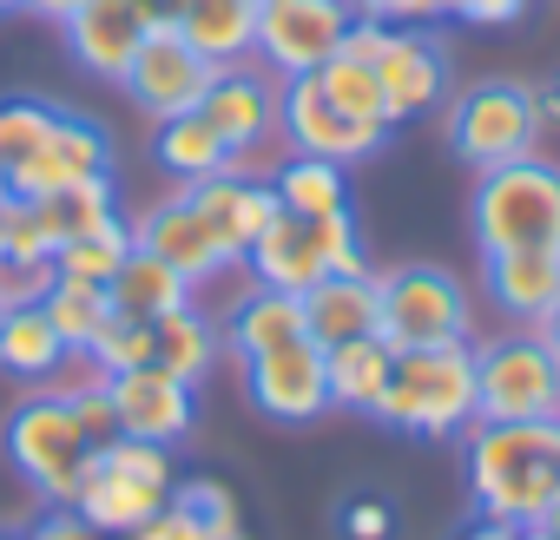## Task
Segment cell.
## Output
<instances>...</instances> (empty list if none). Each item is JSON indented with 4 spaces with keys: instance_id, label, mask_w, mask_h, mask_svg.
Returning a JSON list of instances; mask_svg holds the SVG:
<instances>
[{
    "instance_id": "ee69618b",
    "label": "cell",
    "mask_w": 560,
    "mask_h": 540,
    "mask_svg": "<svg viewBox=\"0 0 560 540\" xmlns=\"http://www.w3.org/2000/svg\"><path fill=\"white\" fill-rule=\"evenodd\" d=\"M132 540H211V533H205V527L191 520V507L165 501V507H159V514H152V520H145V527L132 533Z\"/></svg>"
},
{
    "instance_id": "5bb4252c",
    "label": "cell",
    "mask_w": 560,
    "mask_h": 540,
    "mask_svg": "<svg viewBox=\"0 0 560 540\" xmlns=\"http://www.w3.org/2000/svg\"><path fill=\"white\" fill-rule=\"evenodd\" d=\"M277 132L291 139V152H311V159H330V165H357V159H370V152L389 139L383 126L343 119V113L317 93L311 73H298V80L277 86Z\"/></svg>"
},
{
    "instance_id": "30bf717a",
    "label": "cell",
    "mask_w": 560,
    "mask_h": 540,
    "mask_svg": "<svg viewBox=\"0 0 560 540\" xmlns=\"http://www.w3.org/2000/svg\"><path fill=\"white\" fill-rule=\"evenodd\" d=\"M218 80V67L172 27V21H159L145 40H139V54L126 60V73H119V86H126V99L145 113V119H172V113H198V99H205V86Z\"/></svg>"
},
{
    "instance_id": "d4e9b609",
    "label": "cell",
    "mask_w": 560,
    "mask_h": 540,
    "mask_svg": "<svg viewBox=\"0 0 560 540\" xmlns=\"http://www.w3.org/2000/svg\"><path fill=\"white\" fill-rule=\"evenodd\" d=\"M304 330L324 350L350 337H376V278H317L304 291Z\"/></svg>"
},
{
    "instance_id": "484cf974",
    "label": "cell",
    "mask_w": 560,
    "mask_h": 540,
    "mask_svg": "<svg viewBox=\"0 0 560 540\" xmlns=\"http://www.w3.org/2000/svg\"><path fill=\"white\" fill-rule=\"evenodd\" d=\"M389 369H396V350H389L383 337H350V343H330V350H324L330 409L376 415V409H383V389H389Z\"/></svg>"
},
{
    "instance_id": "ba28073f",
    "label": "cell",
    "mask_w": 560,
    "mask_h": 540,
    "mask_svg": "<svg viewBox=\"0 0 560 540\" xmlns=\"http://www.w3.org/2000/svg\"><path fill=\"white\" fill-rule=\"evenodd\" d=\"M448 145L462 165L475 172H494L508 159H527L540 145V113H534V93L514 86V80H481V86H462L448 99Z\"/></svg>"
},
{
    "instance_id": "7402d4cb",
    "label": "cell",
    "mask_w": 560,
    "mask_h": 540,
    "mask_svg": "<svg viewBox=\"0 0 560 540\" xmlns=\"http://www.w3.org/2000/svg\"><path fill=\"white\" fill-rule=\"evenodd\" d=\"M488 297L514 324H540L560 304V250H494L488 257Z\"/></svg>"
},
{
    "instance_id": "1f68e13d",
    "label": "cell",
    "mask_w": 560,
    "mask_h": 540,
    "mask_svg": "<svg viewBox=\"0 0 560 540\" xmlns=\"http://www.w3.org/2000/svg\"><path fill=\"white\" fill-rule=\"evenodd\" d=\"M27 204H34V218H40V231H47L54 250H60L67 237H80V231L119 218V204H113V172H106V178H86V185H67V191H54V198H27Z\"/></svg>"
},
{
    "instance_id": "7a4b0ae2",
    "label": "cell",
    "mask_w": 560,
    "mask_h": 540,
    "mask_svg": "<svg viewBox=\"0 0 560 540\" xmlns=\"http://www.w3.org/2000/svg\"><path fill=\"white\" fill-rule=\"evenodd\" d=\"M376 422L396 435H416V442H455L475 422V350L468 343L396 350Z\"/></svg>"
},
{
    "instance_id": "f6af8a7d",
    "label": "cell",
    "mask_w": 560,
    "mask_h": 540,
    "mask_svg": "<svg viewBox=\"0 0 560 540\" xmlns=\"http://www.w3.org/2000/svg\"><path fill=\"white\" fill-rule=\"evenodd\" d=\"M73 415H80V429H86V442H93V448L119 435V422H113V402H106V389H86V396H73Z\"/></svg>"
},
{
    "instance_id": "8d00e7d4",
    "label": "cell",
    "mask_w": 560,
    "mask_h": 540,
    "mask_svg": "<svg viewBox=\"0 0 560 540\" xmlns=\"http://www.w3.org/2000/svg\"><path fill=\"white\" fill-rule=\"evenodd\" d=\"M93 363L106 369V376H119V369H139V363H152V324H132V317H106L100 330H93Z\"/></svg>"
},
{
    "instance_id": "d6986e66",
    "label": "cell",
    "mask_w": 560,
    "mask_h": 540,
    "mask_svg": "<svg viewBox=\"0 0 560 540\" xmlns=\"http://www.w3.org/2000/svg\"><path fill=\"white\" fill-rule=\"evenodd\" d=\"M185 198L198 204V218L218 231L224 257L244 263V250L264 237V224L277 218V198H270V178H250V172H218V178H198L185 185Z\"/></svg>"
},
{
    "instance_id": "b9f144b4",
    "label": "cell",
    "mask_w": 560,
    "mask_h": 540,
    "mask_svg": "<svg viewBox=\"0 0 560 540\" xmlns=\"http://www.w3.org/2000/svg\"><path fill=\"white\" fill-rule=\"evenodd\" d=\"M389 533H396L389 501L363 494V501H350V507H343V540H389Z\"/></svg>"
},
{
    "instance_id": "f5cc1de1",
    "label": "cell",
    "mask_w": 560,
    "mask_h": 540,
    "mask_svg": "<svg viewBox=\"0 0 560 540\" xmlns=\"http://www.w3.org/2000/svg\"><path fill=\"white\" fill-rule=\"evenodd\" d=\"M521 540H553V533L547 527H521Z\"/></svg>"
},
{
    "instance_id": "4316f807",
    "label": "cell",
    "mask_w": 560,
    "mask_h": 540,
    "mask_svg": "<svg viewBox=\"0 0 560 540\" xmlns=\"http://www.w3.org/2000/svg\"><path fill=\"white\" fill-rule=\"evenodd\" d=\"M106 297H113V310L119 317H132V324H159L165 310H185V304H198V291L178 278L172 263H159L152 250H139L132 244V257L119 263V278L106 284Z\"/></svg>"
},
{
    "instance_id": "7dc6e473",
    "label": "cell",
    "mask_w": 560,
    "mask_h": 540,
    "mask_svg": "<svg viewBox=\"0 0 560 540\" xmlns=\"http://www.w3.org/2000/svg\"><path fill=\"white\" fill-rule=\"evenodd\" d=\"M462 540H521V527H508V520H481V514H475V527H462Z\"/></svg>"
},
{
    "instance_id": "11a10c76",
    "label": "cell",
    "mask_w": 560,
    "mask_h": 540,
    "mask_svg": "<svg viewBox=\"0 0 560 540\" xmlns=\"http://www.w3.org/2000/svg\"><path fill=\"white\" fill-rule=\"evenodd\" d=\"M0 540H21V533H0Z\"/></svg>"
},
{
    "instance_id": "db71d44e",
    "label": "cell",
    "mask_w": 560,
    "mask_h": 540,
    "mask_svg": "<svg viewBox=\"0 0 560 540\" xmlns=\"http://www.w3.org/2000/svg\"><path fill=\"white\" fill-rule=\"evenodd\" d=\"M8 14H21V0H0V21H8Z\"/></svg>"
},
{
    "instance_id": "2e32d148",
    "label": "cell",
    "mask_w": 560,
    "mask_h": 540,
    "mask_svg": "<svg viewBox=\"0 0 560 540\" xmlns=\"http://www.w3.org/2000/svg\"><path fill=\"white\" fill-rule=\"evenodd\" d=\"M376 80H383V99H389V126H409V119H422L448 99L455 67H448V47L429 27H389Z\"/></svg>"
},
{
    "instance_id": "9a60e30c",
    "label": "cell",
    "mask_w": 560,
    "mask_h": 540,
    "mask_svg": "<svg viewBox=\"0 0 560 540\" xmlns=\"http://www.w3.org/2000/svg\"><path fill=\"white\" fill-rule=\"evenodd\" d=\"M132 244L152 250L159 263H172L191 291H205L211 278H231V270H237V263L224 257L218 231L198 218V204H191L185 191H172V198H159L145 218H132Z\"/></svg>"
},
{
    "instance_id": "52a82bcc",
    "label": "cell",
    "mask_w": 560,
    "mask_h": 540,
    "mask_svg": "<svg viewBox=\"0 0 560 540\" xmlns=\"http://www.w3.org/2000/svg\"><path fill=\"white\" fill-rule=\"evenodd\" d=\"M8 461L21 468V481H27L40 501L67 507L73 488H80V474H86V461H93V442H86L73 402H60V396H47V389L27 396V402L8 415Z\"/></svg>"
},
{
    "instance_id": "ab89813d",
    "label": "cell",
    "mask_w": 560,
    "mask_h": 540,
    "mask_svg": "<svg viewBox=\"0 0 560 540\" xmlns=\"http://www.w3.org/2000/svg\"><path fill=\"white\" fill-rule=\"evenodd\" d=\"M40 389H47V396H60V402H73V396H86V389H106V369L93 363V350H67Z\"/></svg>"
},
{
    "instance_id": "4fadbf2b",
    "label": "cell",
    "mask_w": 560,
    "mask_h": 540,
    "mask_svg": "<svg viewBox=\"0 0 560 540\" xmlns=\"http://www.w3.org/2000/svg\"><path fill=\"white\" fill-rule=\"evenodd\" d=\"M106 402H113L119 435H132V442L178 448L198 429V389L178 383V376H165L159 363H139V369L106 376Z\"/></svg>"
},
{
    "instance_id": "f1b7e54d",
    "label": "cell",
    "mask_w": 560,
    "mask_h": 540,
    "mask_svg": "<svg viewBox=\"0 0 560 540\" xmlns=\"http://www.w3.org/2000/svg\"><path fill=\"white\" fill-rule=\"evenodd\" d=\"M152 363L178 383H205L211 363H218V324L205 317V304H185V310H165L152 324Z\"/></svg>"
},
{
    "instance_id": "603a6c76",
    "label": "cell",
    "mask_w": 560,
    "mask_h": 540,
    "mask_svg": "<svg viewBox=\"0 0 560 540\" xmlns=\"http://www.w3.org/2000/svg\"><path fill=\"white\" fill-rule=\"evenodd\" d=\"M172 27L211 60V67H244L257 54V0H178Z\"/></svg>"
},
{
    "instance_id": "83f0119b",
    "label": "cell",
    "mask_w": 560,
    "mask_h": 540,
    "mask_svg": "<svg viewBox=\"0 0 560 540\" xmlns=\"http://www.w3.org/2000/svg\"><path fill=\"white\" fill-rule=\"evenodd\" d=\"M270 198H277V211H291V218H330V211H350V165H330V159L291 152L284 165L270 172Z\"/></svg>"
},
{
    "instance_id": "9c48e42d",
    "label": "cell",
    "mask_w": 560,
    "mask_h": 540,
    "mask_svg": "<svg viewBox=\"0 0 560 540\" xmlns=\"http://www.w3.org/2000/svg\"><path fill=\"white\" fill-rule=\"evenodd\" d=\"M357 27V0H257V54L277 80L317 73L343 54V34Z\"/></svg>"
},
{
    "instance_id": "f546056e",
    "label": "cell",
    "mask_w": 560,
    "mask_h": 540,
    "mask_svg": "<svg viewBox=\"0 0 560 540\" xmlns=\"http://www.w3.org/2000/svg\"><path fill=\"white\" fill-rule=\"evenodd\" d=\"M60 356H67V337L54 330V317H47L40 304H27V310H0V369H8V376L47 383Z\"/></svg>"
},
{
    "instance_id": "7bdbcfd3",
    "label": "cell",
    "mask_w": 560,
    "mask_h": 540,
    "mask_svg": "<svg viewBox=\"0 0 560 540\" xmlns=\"http://www.w3.org/2000/svg\"><path fill=\"white\" fill-rule=\"evenodd\" d=\"M527 14V0H448V21H468V27H514Z\"/></svg>"
},
{
    "instance_id": "44dd1931",
    "label": "cell",
    "mask_w": 560,
    "mask_h": 540,
    "mask_svg": "<svg viewBox=\"0 0 560 540\" xmlns=\"http://www.w3.org/2000/svg\"><path fill=\"white\" fill-rule=\"evenodd\" d=\"M298 337H311L298 291L244 284V297L224 310V356H231V363H250V356H264V350H277V343H298Z\"/></svg>"
},
{
    "instance_id": "8fae6325",
    "label": "cell",
    "mask_w": 560,
    "mask_h": 540,
    "mask_svg": "<svg viewBox=\"0 0 560 540\" xmlns=\"http://www.w3.org/2000/svg\"><path fill=\"white\" fill-rule=\"evenodd\" d=\"M237 369H244L250 409L270 415V422H284V429H304V422H317V415L330 409L324 343H311V337L277 343V350H264V356H250V363H237Z\"/></svg>"
},
{
    "instance_id": "e0dca14e",
    "label": "cell",
    "mask_w": 560,
    "mask_h": 540,
    "mask_svg": "<svg viewBox=\"0 0 560 540\" xmlns=\"http://www.w3.org/2000/svg\"><path fill=\"white\" fill-rule=\"evenodd\" d=\"M60 27H67L73 67H86L93 80H119L126 60L139 54V40L152 34V21H145L139 0H80Z\"/></svg>"
},
{
    "instance_id": "ffe728a7",
    "label": "cell",
    "mask_w": 560,
    "mask_h": 540,
    "mask_svg": "<svg viewBox=\"0 0 560 540\" xmlns=\"http://www.w3.org/2000/svg\"><path fill=\"white\" fill-rule=\"evenodd\" d=\"M244 270H250V284H264V291H298V297H304V291L324 278V250H317L311 218L277 211V218L264 224V237L244 250Z\"/></svg>"
},
{
    "instance_id": "bcb514c9",
    "label": "cell",
    "mask_w": 560,
    "mask_h": 540,
    "mask_svg": "<svg viewBox=\"0 0 560 540\" xmlns=\"http://www.w3.org/2000/svg\"><path fill=\"white\" fill-rule=\"evenodd\" d=\"M27 540H106V533H100L93 520H80L73 507H54V514H47V520H40Z\"/></svg>"
},
{
    "instance_id": "74e56055",
    "label": "cell",
    "mask_w": 560,
    "mask_h": 540,
    "mask_svg": "<svg viewBox=\"0 0 560 540\" xmlns=\"http://www.w3.org/2000/svg\"><path fill=\"white\" fill-rule=\"evenodd\" d=\"M317 231V250H324V278H370V257H363V231L350 211H330V218H311Z\"/></svg>"
},
{
    "instance_id": "f907efd6",
    "label": "cell",
    "mask_w": 560,
    "mask_h": 540,
    "mask_svg": "<svg viewBox=\"0 0 560 540\" xmlns=\"http://www.w3.org/2000/svg\"><path fill=\"white\" fill-rule=\"evenodd\" d=\"M534 330H540V337H547V343H553V350H560V304H553V310H547V317H540V324H534Z\"/></svg>"
},
{
    "instance_id": "e575fe53",
    "label": "cell",
    "mask_w": 560,
    "mask_h": 540,
    "mask_svg": "<svg viewBox=\"0 0 560 540\" xmlns=\"http://www.w3.org/2000/svg\"><path fill=\"white\" fill-rule=\"evenodd\" d=\"M172 501H178V507H191V520H198L211 540H244V514H237V494H231L224 481L191 474V481H178V488H172Z\"/></svg>"
},
{
    "instance_id": "ac0fdd59",
    "label": "cell",
    "mask_w": 560,
    "mask_h": 540,
    "mask_svg": "<svg viewBox=\"0 0 560 540\" xmlns=\"http://www.w3.org/2000/svg\"><path fill=\"white\" fill-rule=\"evenodd\" d=\"M198 113H205V126L237 152V165L250 159V145L257 139H270V126H277V86L244 60V67H218V80L205 86V99H198Z\"/></svg>"
},
{
    "instance_id": "681fc988",
    "label": "cell",
    "mask_w": 560,
    "mask_h": 540,
    "mask_svg": "<svg viewBox=\"0 0 560 540\" xmlns=\"http://www.w3.org/2000/svg\"><path fill=\"white\" fill-rule=\"evenodd\" d=\"M139 8H145V21L159 27V21H172V8H178V0H139Z\"/></svg>"
},
{
    "instance_id": "836d02e7",
    "label": "cell",
    "mask_w": 560,
    "mask_h": 540,
    "mask_svg": "<svg viewBox=\"0 0 560 540\" xmlns=\"http://www.w3.org/2000/svg\"><path fill=\"white\" fill-rule=\"evenodd\" d=\"M47 317H54V330L67 337V350H86L93 343V330L113 317V297H106V284H80V278H60L54 291H47V304H40Z\"/></svg>"
},
{
    "instance_id": "4dcf8cb0",
    "label": "cell",
    "mask_w": 560,
    "mask_h": 540,
    "mask_svg": "<svg viewBox=\"0 0 560 540\" xmlns=\"http://www.w3.org/2000/svg\"><path fill=\"white\" fill-rule=\"evenodd\" d=\"M311 80H317V93H324L343 119H363V126H383V132H389V99H383V80H376L370 60L337 54V60H324Z\"/></svg>"
},
{
    "instance_id": "c3c4849f",
    "label": "cell",
    "mask_w": 560,
    "mask_h": 540,
    "mask_svg": "<svg viewBox=\"0 0 560 540\" xmlns=\"http://www.w3.org/2000/svg\"><path fill=\"white\" fill-rule=\"evenodd\" d=\"M80 0H21V14H40V21H67Z\"/></svg>"
},
{
    "instance_id": "6da1fadb",
    "label": "cell",
    "mask_w": 560,
    "mask_h": 540,
    "mask_svg": "<svg viewBox=\"0 0 560 540\" xmlns=\"http://www.w3.org/2000/svg\"><path fill=\"white\" fill-rule=\"evenodd\" d=\"M462 461L481 520L540 527L560 501V422H468Z\"/></svg>"
},
{
    "instance_id": "cb8c5ba5",
    "label": "cell",
    "mask_w": 560,
    "mask_h": 540,
    "mask_svg": "<svg viewBox=\"0 0 560 540\" xmlns=\"http://www.w3.org/2000/svg\"><path fill=\"white\" fill-rule=\"evenodd\" d=\"M152 159L159 172H172L178 185H198V178H218V172H244L237 152L205 126V113H172V119H152Z\"/></svg>"
},
{
    "instance_id": "3957f363",
    "label": "cell",
    "mask_w": 560,
    "mask_h": 540,
    "mask_svg": "<svg viewBox=\"0 0 560 540\" xmlns=\"http://www.w3.org/2000/svg\"><path fill=\"white\" fill-rule=\"evenodd\" d=\"M172 488H178L172 448L113 435V442L93 448V461H86V474H80V488H73L67 507H73L80 520H93L106 540H126V533H139V527L172 501Z\"/></svg>"
},
{
    "instance_id": "816d5d0a",
    "label": "cell",
    "mask_w": 560,
    "mask_h": 540,
    "mask_svg": "<svg viewBox=\"0 0 560 540\" xmlns=\"http://www.w3.org/2000/svg\"><path fill=\"white\" fill-rule=\"evenodd\" d=\"M540 527H547V533H553V540H560V501H553V514H547V520H540Z\"/></svg>"
},
{
    "instance_id": "d590c367",
    "label": "cell",
    "mask_w": 560,
    "mask_h": 540,
    "mask_svg": "<svg viewBox=\"0 0 560 540\" xmlns=\"http://www.w3.org/2000/svg\"><path fill=\"white\" fill-rule=\"evenodd\" d=\"M54 126V106L47 99H0V178H8L34 145H40V132Z\"/></svg>"
},
{
    "instance_id": "60d3db41",
    "label": "cell",
    "mask_w": 560,
    "mask_h": 540,
    "mask_svg": "<svg viewBox=\"0 0 560 540\" xmlns=\"http://www.w3.org/2000/svg\"><path fill=\"white\" fill-rule=\"evenodd\" d=\"M357 14L383 27H429V21H448V0H357Z\"/></svg>"
},
{
    "instance_id": "7c38bea8",
    "label": "cell",
    "mask_w": 560,
    "mask_h": 540,
    "mask_svg": "<svg viewBox=\"0 0 560 540\" xmlns=\"http://www.w3.org/2000/svg\"><path fill=\"white\" fill-rule=\"evenodd\" d=\"M113 172V139L100 119L86 113H54V126L40 132V145L8 172V191L14 198H54L67 185H86V178H106Z\"/></svg>"
},
{
    "instance_id": "277c9868",
    "label": "cell",
    "mask_w": 560,
    "mask_h": 540,
    "mask_svg": "<svg viewBox=\"0 0 560 540\" xmlns=\"http://www.w3.org/2000/svg\"><path fill=\"white\" fill-rule=\"evenodd\" d=\"M475 244L494 250H560V165L540 152L475 172Z\"/></svg>"
},
{
    "instance_id": "d6a6232c",
    "label": "cell",
    "mask_w": 560,
    "mask_h": 540,
    "mask_svg": "<svg viewBox=\"0 0 560 540\" xmlns=\"http://www.w3.org/2000/svg\"><path fill=\"white\" fill-rule=\"evenodd\" d=\"M126 257H132V224L126 218H106V224H93V231H80L54 250L60 278H80V284H113Z\"/></svg>"
},
{
    "instance_id": "5b68a950",
    "label": "cell",
    "mask_w": 560,
    "mask_h": 540,
    "mask_svg": "<svg viewBox=\"0 0 560 540\" xmlns=\"http://www.w3.org/2000/svg\"><path fill=\"white\" fill-rule=\"evenodd\" d=\"M475 422H560V350L534 324L475 350Z\"/></svg>"
},
{
    "instance_id": "9f6ffc18",
    "label": "cell",
    "mask_w": 560,
    "mask_h": 540,
    "mask_svg": "<svg viewBox=\"0 0 560 540\" xmlns=\"http://www.w3.org/2000/svg\"><path fill=\"white\" fill-rule=\"evenodd\" d=\"M126 540H132V533H126Z\"/></svg>"
},
{
    "instance_id": "f35d334b",
    "label": "cell",
    "mask_w": 560,
    "mask_h": 540,
    "mask_svg": "<svg viewBox=\"0 0 560 540\" xmlns=\"http://www.w3.org/2000/svg\"><path fill=\"white\" fill-rule=\"evenodd\" d=\"M54 284H60V263L54 257H8V250H0V310L47 304Z\"/></svg>"
},
{
    "instance_id": "8992f818",
    "label": "cell",
    "mask_w": 560,
    "mask_h": 540,
    "mask_svg": "<svg viewBox=\"0 0 560 540\" xmlns=\"http://www.w3.org/2000/svg\"><path fill=\"white\" fill-rule=\"evenodd\" d=\"M468 284L442 263H396L376 278V337L389 350H435L468 343Z\"/></svg>"
}]
</instances>
